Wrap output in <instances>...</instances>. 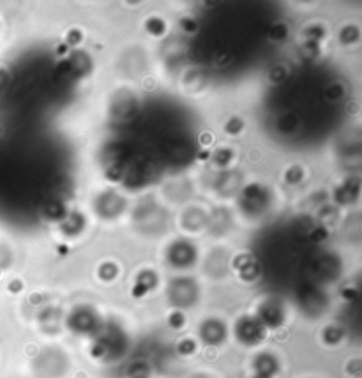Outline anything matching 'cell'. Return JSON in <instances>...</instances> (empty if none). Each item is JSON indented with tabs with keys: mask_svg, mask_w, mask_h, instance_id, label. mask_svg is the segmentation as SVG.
I'll return each instance as SVG.
<instances>
[{
	"mask_svg": "<svg viewBox=\"0 0 362 378\" xmlns=\"http://www.w3.org/2000/svg\"><path fill=\"white\" fill-rule=\"evenodd\" d=\"M78 41H81V34H78V32H71L69 42H78Z\"/></svg>",
	"mask_w": 362,
	"mask_h": 378,
	"instance_id": "7a4b0ae2",
	"label": "cell"
},
{
	"mask_svg": "<svg viewBox=\"0 0 362 378\" xmlns=\"http://www.w3.org/2000/svg\"><path fill=\"white\" fill-rule=\"evenodd\" d=\"M67 51V46H58V55H64Z\"/></svg>",
	"mask_w": 362,
	"mask_h": 378,
	"instance_id": "277c9868",
	"label": "cell"
},
{
	"mask_svg": "<svg viewBox=\"0 0 362 378\" xmlns=\"http://www.w3.org/2000/svg\"><path fill=\"white\" fill-rule=\"evenodd\" d=\"M210 142H212V134L210 133H203L201 134V143L205 145V143H210Z\"/></svg>",
	"mask_w": 362,
	"mask_h": 378,
	"instance_id": "3957f363",
	"label": "cell"
},
{
	"mask_svg": "<svg viewBox=\"0 0 362 378\" xmlns=\"http://www.w3.org/2000/svg\"><path fill=\"white\" fill-rule=\"evenodd\" d=\"M170 320H172L170 323H172L173 327H177V325L180 327L182 323H184V316H182L180 313H175V315H172V318H170Z\"/></svg>",
	"mask_w": 362,
	"mask_h": 378,
	"instance_id": "6da1fadb",
	"label": "cell"
}]
</instances>
